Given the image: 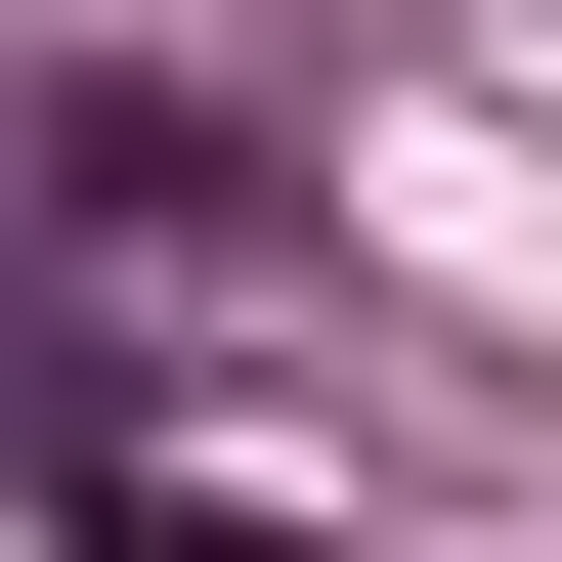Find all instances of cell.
Wrapping results in <instances>:
<instances>
[{
    "label": "cell",
    "mask_w": 562,
    "mask_h": 562,
    "mask_svg": "<svg viewBox=\"0 0 562 562\" xmlns=\"http://www.w3.org/2000/svg\"><path fill=\"white\" fill-rule=\"evenodd\" d=\"M0 347H44V303H0Z\"/></svg>",
    "instance_id": "1"
}]
</instances>
